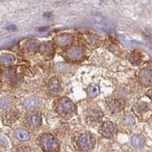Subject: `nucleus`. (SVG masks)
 <instances>
[{"label":"nucleus","instance_id":"f257e3e1","mask_svg":"<svg viewBox=\"0 0 152 152\" xmlns=\"http://www.w3.org/2000/svg\"><path fill=\"white\" fill-rule=\"evenodd\" d=\"M39 144L42 150L45 152H53L59 148V143L57 138L51 134L46 133L39 138Z\"/></svg>","mask_w":152,"mask_h":152},{"label":"nucleus","instance_id":"f03ea898","mask_svg":"<svg viewBox=\"0 0 152 152\" xmlns=\"http://www.w3.org/2000/svg\"><path fill=\"white\" fill-rule=\"evenodd\" d=\"M55 110L58 114L65 116L73 113L75 110V105L69 98L64 97L57 100L55 104Z\"/></svg>","mask_w":152,"mask_h":152},{"label":"nucleus","instance_id":"7ed1b4c3","mask_svg":"<svg viewBox=\"0 0 152 152\" xmlns=\"http://www.w3.org/2000/svg\"><path fill=\"white\" fill-rule=\"evenodd\" d=\"M95 145V138L90 133H83L77 139V146L80 150L87 151L91 150Z\"/></svg>","mask_w":152,"mask_h":152},{"label":"nucleus","instance_id":"20e7f679","mask_svg":"<svg viewBox=\"0 0 152 152\" xmlns=\"http://www.w3.org/2000/svg\"><path fill=\"white\" fill-rule=\"evenodd\" d=\"M116 126L110 121H105L99 128V133L105 138H111L116 133Z\"/></svg>","mask_w":152,"mask_h":152},{"label":"nucleus","instance_id":"39448f33","mask_svg":"<svg viewBox=\"0 0 152 152\" xmlns=\"http://www.w3.org/2000/svg\"><path fill=\"white\" fill-rule=\"evenodd\" d=\"M73 37L70 34H61L58 35L55 37L54 41L57 43V45L59 47H64L70 45L71 43L73 42Z\"/></svg>","mask_w":152,"mask_h":152},{"label":"nucleus","instance_id":"423d86ee","mask_svg":"<svg viewBox=\"0 0 152 152\" xmlns=\"http://www.w3.org/2000/svg\"><path fill=\"white\" fill-rule=\"evenodd\" d=\"M107 111L112 115L118 113L122 110L123 108V102L120 100L117 99H112L107 103Z\"/></svg>","mask_w":152,"mask_h":152},{"label":"nucleus","instance_id":"0eeeda50","mask_svg":"<svg viewBox=\"0 0 152 152\" xmlns=\"http://www.w3.org/2000/svg\"><path fill=\"white\" fill-rule=\"evenodd\" d=\"M66 56L68 59L72 61L80 60L83 56V50L79 47H74L69 49L66 52Z\"/></svg>","mask_w":152,"mask_h":152},{"label":"nucleus","instance_id":"6e6552de","mask_svg":"<svg viewBox=\"0 0 152 152\" xmlns=\"http://www.w3.org/2000/svg\"><path fill=\"white\" fill-rule=\"evenodd\" d=\"M26 122H27L28 126H31V127H33V128L38 127L42 125V115L38 113L29 114L26 118Z\"/></svg>","mask_w":152,"mask_h":152},{"label":"nucleus","instance_id":"1a4fd4ad","mask_svg":"<svg viewBox=\"0 0 152 152\" xmlns=\"http://www.w3.org/2000/svg\"><path fill=\"white\" fill-rule=\"evenodd\" d=\"M40 52L44 56L49 57L52 56L54 53V43L50 41L43 42L40 44Z\"/></svg>","mask_w":152,"mask_h":152},{"label":"nucleus","instance_id":"9d476101","mask_svg":"<svg viewBox=\"0 0 152 152\" xmlns=\"http://www.w3.org/2000/svg\"><path fill=\"white\" fill-rule=\"evenodd\" d=\"M47 87L50 91L54 92V93H58L61 89V81L57 77L51 78L47 82Z\"/></svg>","mask_w":152,"mask_h":152},{"label":"nucleus","instance_id":"9b49d317","mask_svg":"<svg viewBox=\"0 0 152 152\" xmlns=\"http://www.w3.org/2000/svg\"><path fill=\"white\" fill-rule=\"evenodd\" d=\"M40 48V43L38 40H27L24 43V49H25L28 53H36Z\"/></svg>","mask_w":152,"mask_h":152},{"label":"nucleus","instance_id":"f8f14e48","mask_svg":"<svg viewBox=\"0 0 152 152\" xmlns=\"http://www.w3.org/2000/svg\"><path fill=\"white\" fill-rule=\"evenodd\" d=\"M15 62L14 56L9 53H5L0 56V63L4 67H9L12 66Z\"/></svg>","mask_w":152,"mask_h":152},{"label":"nucleus","instance_id":"ddd939ff","mask_svg":"<svg viewBox=\"0 0 152 152\" xmlns=\"http://www.w3.org/2000/svg\"><path fill=\"white\" fill-rule=\"evenodd\" d=\"M38 100L35 97H27L23 102V106L26 110H31L38 106Z\"/></svg>","mask_w":152,"mask_h":152},{"label":"nucleus","instance_id":"4468645a","mask_svg":"<svg viewBox=\"0 0 152 152\" xmlns=\"http://www.w3.org/2000/svg\"><path fill=\"white\" fill-rule=\"evenodd\" d=\"M15 135H16V138L22 142H27L30 139V135L28 132L22 129H19L16 130L15 132Z\"/></svg>","mask_w":152,"mask_h":152},{"label":"nucleus","instance_id":"2eb2a0df","mask_svg":"<svg viewBox=\"0 0 152 152\" xmlns=\"http://www.w3.org/2000/svg\"><path fill=\"white\" fill-rule=\"evenodd\" d=\"M102 118V113L98 110H92L87 115V119L90 123L99 122Z\"/></svg>","mask_w":152,"mask_h":152},{"label":"nucleus","instance_id":"dca6fc26","mask_svg":"<svg viewBox=\"0 0 152 152\" xmlns=\"http://www.w3.org/2000/svg\"><path fill=\"white\" fill-rule=\"evenodd\" d=\"M99 94V88L98 85H93L88 88V94L90 97H95Z\"/></svg>","mask_w":152,"mask_h":152},{"label":"nucleus","instance_id":"f3484780","mask_svg":"<svg viewBox=\"0 0 152 152\" xmlns=\"http://www.w3.org/2000/svg\"><path fill=\"white\" fill-rule=\"evenodd\" d=\"M23 81V76L22 74H16L12 76L11 78V83L13 85H20L22 83V81Z\"/></svg>","mask_w":152,"mask_h":152},{"label":"nucleus","instance_id":"a211bd4d","mask_svg":"<svg viewBox=\"0 0 152 152\" xmlns=\"http://www.w3.org/2000/svg\"><path fill=\"white\" fill-rule=\"evenodd\" d=\"M12 105V100L9 97H4L1 101V107L2 109H9Z\"/></svg>","mask_w":152,"mask_h":152},{"label":"nucleus","instance_id":"6ab92c4d","mask_svg":"<svg viewBox=\"0 0 152 152\" xmlns=\"http://www.w3.org/2000/svg\"><path fill=\"white\" fill-rule=\"evenodd\" d=\"M129 60L131 63H133V64H137V63L139 62V60H140L139 54L136 53H132L129 56Z\"/></svg>","mask_w":152,"mask_h":152},{"label":"nucleus","instance_id":"aec40b11","mask_svg":"<svg viewBox=\"0 0 152 152\" xmlns=\"http://www.w3.org/2000/svg\"><path fill=\"white\" fill-rule=\"evenodd\" d=\"M150 73L148 72L145 71L144 72H142V74H141V80H142L143 83H148L149 81H150Z\"/></svg>","mask_w":152,"mask_h":152},{"label":"nucleus","instance_id":"412c9836","mask_svg":"<svg viewBox=\"0 0 152 152\" xmlns=\"http://www.w3.org/2000/svg\"><path fill=\"white\" fill-rule=\"evenodd\" d=\"M132 144L135 147H141L143 144V139L140 136H135L132 138Z\"/></svg>","mask_w":152,"mask_h":152},{"label":"nucleus","instance_id":"4be33fe9","mask_svg":"<svg viewBox=\"0 0 152 152\" xmlns=\"http://www.w3.org/2000/svg\"><path fill=\"white\" fill-rule=\"evenodd\" d=\"M87 42L90 46L93 47V46H96L98 43V39L95 36H90L87 37Z\"/></svg>","mask_w":152,"mask_h":152},{"label":"nucleus","instance_id":"5701e85b","mask_svg":"<svg viewBox=\"0 0 152 152\" xmlns=\"http://www.w3.org/2000/svg\"><path fill=\"white\" fill-rule=\"evenodd\" d=\"M123 122H124L125 125H126V126H131V125L133 124L134 119L131 116H126V117H125Z\"/></svg>","mask_w":152,"mask_h":152},{"label":"nucleus","instance_id":"b1692460","mask_svg":"<svg viewBox=\"0 0 152 152\" xmlns=\"http://www.w3.org/2000/svg\"><path fill=\"white\" fill-rule=\"evenodd\" d=\"M16 152H31V149L28 147H24V146H22L16 149Z\"/></svg>","mask_w":152,"mask_h":152}]
</instances>
